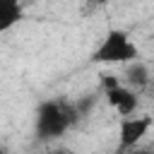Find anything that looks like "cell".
<instances>
[{"mask_svg":"<svg viewBox=\"0 0 154 154\" xmlns=\"http://www.w3.org/2000/svg\"><path fill=\"white\" fill-rule=\"evenodd\" d=\"M152 91H154V77H152Z\"/></svg>","mask_w":154,"mask_h":154,"instance_id":"52a82bcc","label":"cell"},{"mask_svg":"<svg viewBox=\"0 0 154 154\" xmlns=\"http://www.w3.org/2000/svg\"><path fill=\"white\" fill-rule=\"evenodd\" d=\"M137 94H140V91H135V89L128 87L125 82H120V84H116V87H111V89L103 91L108 108L116 111L120 118L137 113V106H140V96H137Z\"/></svg>","mask_w":154,"mask_h":154,"instance_id":"277c9868","label":"cell"},{"mask_svg":"<svg viewBox=\"0 0 154 154\" xmlns=\"http://www.w3.org/2000/svg\"><path fill=\"white\" fill-rule=\"evenodd\" d=\"M22 19V2L19 0H0V31L7 34Z\"/></svg>","mask_w":154,"mask_h":154,"instance_id":"8992f818","label":"cell"},{"mask_svg":"<svg viewBox=\"0 0 154 154\" xmlns=\"http://www.w3.org/2000/svg\"><path fill=\"white\" fill-rule=\"evenodd\" d=\"M91 63L96 65H128L140 58V48L132 41V36L123 29H108L96 48L91 51Z\"/></svg>","mask_w":154,"mask_h":154,"instance_id":"7a4b0ae2","label":"cell"},{"mask_svg":"<svg viewBox=\"0 0 154 154\" xmlns=\"http://www.w3.org/2000/svg\"><path fill=\"white\" fill-rule=\"evenodd\" d=\"M79 108L65 99H46L36 106L34 116V132L41 142H51L63 137L77 123Z\"/></svg>","mask_w":154,"mask_h":154,"instance_id":"6da1fadb","label":"cell"},{"mask_svg":"<svg viewBox=\"0 0 154 154\" xmlns=\"http://www.w3.org/2000/svg\"><path fill=\"white\" fill-rule=\"evenodd\" d=\"M123 82L128 87H132L135 91H142L147 87H152V72L147 67V63H142L140 58L123 65Z\"/></svg>","mask_w":154,"mask_h":154,"instance_id":"5b68a950","label":"cell"},{"mask_svg":"<svg viewBox=\"0 0 154 154\" xmlns=\"http://www.w3.org/2000/svg\"><path fill=\"white\" fill-rule=\"evenodd\" d=\"M154 128V118L152 116H123L118 123V147L120 149H135Z\"/></svg>","mask_w":154,"mask_h":154,"instance_id":"3957f363","label":"cell"}]
</instances>
